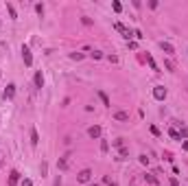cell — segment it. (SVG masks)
I'll return each mask as SVG.
<instances>
[{
	"mask_svg": "<svg viewBox=\"0 0 188 186\" xmlns=\"http://www.w3.org/2000/svg\"><path fill=\"white\" fill-rule=\"evenodd\" d=\"M77 180H79L81 184H88V182L92 180V171H90V169H83V171L77 175Z\"/></svg>",
	"mask_w": 188,
	"mask_h": 186,
	"instance_id": "obj_4",
	"label": "cell"
},
{
	"mask_svg": "<svg viewBox=\"0 0 188 186\" xmlns=\"http://www.w3.org/2000/svg\"><path fill=\"white\" fill-rule=\"evenodd\" d=\"M133 37H138V39H142L145 35H142V31H138V29H136V31H133Z\"/></svg>",
	"mask_w": 188,
	"mask_h": 186,
	"instance_id": "obj_25",
	"label": "cell"
},
{
	"mask_svg": "<svg viewBox=\"0 0 188 186\" xmlns=\"http://www.w3.org/2000/svg\"><path fill=\"white\" fill-rule=\"evenodd\" d=\"M33 81H35V88H44V75H42V70L35 72V79Z\"/></svg>",
	"mask_w": 188,
	"mask_h": 186,
	"instance_id": "obj_7",
	"label": "cell"
},
{
	"mask_svg": "<svg viewBox=\"0 0 188 186\" xmlns=\"http://www.w3.org/2000/svg\"><path fill=\"white\" fill-rule=\"evenodd\" d=\"M107 186H118V184H116V182H109V184H107Z\"/></svg>",
	"mask_w": 188,
	"mask_h": 186,
	"instance_id": "obj_29",
	"label": "cell"
},
{
	"mask_svg": "<svg viewBox=\"0 0 188 186\" xmlns=\"http://www.w3.org/2000/svg\"><path fill=\"white\" fill-rule=\"evenodd\" d=\"M57 169H61V171L68 169V160H66V158H59V160H57Z\"/></svg>",
	"mask_w": 188,
	"mask_h": 186,
	"instance_id": "obj_13",
	"label": "cell"
},
{
	"mask_svg": "<svg viewBox=\"0 0 188 186\" xmlns=\"http://www.w3.org/2000/svg\"><path fill=\"white\" fill-rule=\"evenodd\" d=\"M101 57H103L101 51H94V53H92V59H101Z\"/></svg>",
	"mask_w": 188,
	"mask_h": 186,
	"instance_id": "obj_22",
	"label": "cell"
},
{
	"mask_svg": "<svg viewBox=\"0 0 188 186\" xmlns=\"http://www.w3.org/2000/svg\"><path fill=\"white\" fill-rule=\"evenodd\" d=\"M147 61H149V66H151V70H155V72H157V64H155V59H153L151 55H147Z\"/></svg>",
	"mask_w": 188,
	"mask_h": 186,
	"instance_id": "obj_15",
	"label": "cell"
},
{
	"mask_svg": "<svg viewBox=\"0 0 188 186\" xmlns=\"http://www.w3.org/2000/svg\"><path fill=\"white\" fill-rule=\"evenodd\" d=\"M70 59H75V61H81V59H83V55H81V53H72V55H70Z\"/></svg>",
	"mask_w": 188,
	"mask_h": 186,
	"instance_id": "obj_19",
	"label": "cell"
},
{
	"mask_svg": "<svg viewBox=\"0 0 188 186\" xmlns=\"http://www.w3.org/2000/svg\"><path fill=\"white\" fill-rule=\"evenodd\" d=\"M145 180H147V184H151V186H157V177H155V175L147 173V175H145Z\"/></svg>",
	"mask_w": 188,
	"mask_h": 186,
	"instance_id": "obj_12",
	"label": "cell"
},
{
	"mask_svg": "<svg viewBox=\"0 0 188 186\" xmlns=\"http://www.w3.org/2000/svg\"><path fill=\"white\" fill-rule=\"evenodd\" d=\"M13 97H15V85H13V83H9V85H7V90H5V99H9V101H11Z\"/></svg>",
	"mask_w": 188,
	"mask_h": 186,
	"instance_id": "obj_6",
	"label": "cell"
},
{
	"mask_svg": "<svg viewBox=\"0 0 188 186\" xmlns=\"http://www.w3.org/2000/svg\"><path fill=\"white\" fill-rule=\"evenodd\" d=\"M46 171H48V164H46V162H42V175H46Z\"/></svg>",
	"mask_w": 188,
	"mask_h": 186,
	"instance_id": "obj_27",
	"label": "cell"
},
{
	"mask_svg": "<svg viewBox=\"0 0 188 186\" xmlns=\"http://www.w3.org/2000/svg\"><path fill=\"white\" fill-rule=\"evenodd\" d=\"M99 99L103 101V105H105V107H109V105H112V103H109V97L105 94V92H99Z\"/></svg>",
	"mask_w": 188,
	"mask_h": 186,
	"instance_id": "obj_14",
	"label": "cell"
},
{
	"mask_svg": "<svg viewBox=\"0 0 188 186\" xmlns=\"http://www.w3.org/2000/svg\"><path fill=\"white\" fill-rule=\"evenodd\" d=\"M20 186H33V182H31V180H22Z\"/></svg>",
	"mask_w": 188,
	"mask_h": 186,
	"instance_id": "obj_26",
	"label": "cell"
},
{
	"mask_svg": "<svg viewBox=\"0 0 188 186\" xmlns=\"http://www.w3.org/2000/svg\"><path fill=\"white\" fill-rule=\"evenodd\" d=\"M88 186H99V184H88Z\"/></svg>",
	"mask_w": 188,
	"mask_h": 186,
	"instance_id": "obj_30",
	"label": "cell"
},
{
	"mask_svg": "<svg viewBox=\"0 0 188 186\" xmlns=\"http://www.w3.org/2000/svg\"><path fill=\"white\" fill-rule=\"evenodd\" d=\"M160 46H162V51L166 53V55H173V53H175V48H173V44H169V42H162Z\"/></svg>",
	"mask_w": 188,
	"mask_h": 186,
	"instance_id": "obj_8",
	"label": "cell"
},
{
	"mask_svg": "<svg viewBox=\"0 0 188 186\" xmlns=\"http://www.w3.org/2000/svg\"><path fill=\"white\" fill-rule=\"evenodd\" d=\"M22 59H24V66H33V55L29 46H22Z\"/></svg>",
	"mask_w": 188,
	"mask_h": 186,
	"instance_id": "obj_1",
	"label": "cell"
},
{
	"mask_svg": "<svg viewBox=\"0 0 188 186\" xmlns=\"http://www.w3.org/2000/svg\"><path fill=\"white\" fill-rule=\"evenodd\" d=\"M164 66H166V70H171V72H173V70H175V66H173V64H171V61H164Z\"/></svg>",
	"mask_w": 188,
	"mask_h": 186,
	"instance_id": "obj_24",
	"label": "cell"
},
{
	"mask_svg": "<svg viewBox=\"0 0 188 186\" xmlns=\"http://www.w3.org/2000/svg\"><path fill=\"white\" fill-rule=\"evenodd\" d=\"M107 149H109V145H107V140H101V151H103V153H105V151H107Z\"/></svg>",
	"mask_w": 188,
	"mask_h": 186,
	"instance_id": "obj_21",
	"label": "cell"
},
{
	"mask_svg": "<svg viewBox=\"0 0 188 186\" xmlns=\"http://www.w3.org/2000/svg\"><path fill=\"white\" fill-rule=\"evenodd\" d=\"M114 118H116V121H121V123H125V121H129V114H127V112H116V114H114Z\"/></svg>",
	"mask_w": 188,
	"mask_h": 186,
	"instance_id": "obj_9",
	"label": "cell"
},
{
	"mask_svg": "<svg viewBox=\"0 0 188 186\" xmlns=\"http://www.w3.org/2000/svg\"><path fill=\"white\" fill-rule=\"evenodd\" d=\"M88 134H90V138H101V127L99 125H92L88 129Z\"/></svg>",
	"mask_w": 188,
	"mask_h": 186,
	"instance_id": "obj_5",
	"label": "cell"
},
{
	"mask_svg": "<svg viewBox=\"0 0 188 186\" xmlns=\"http://www.w3.org/2000/svg\"><path fill=\"white\" fill-rule=\"evenodd\" d=\"M31 145L37 147L39 145V136H37V129H31Z\"/></svg>",
	"mask_w": 188,
	"mask_h": 186,
	"instance_id": "obj_10",
	"label": "cell"
},
{
	"mask_svg": "<svg viewBox=\"0 0 188 186\" xmlns=\"http://www.w3.org/2000/svg\"><path fill=\"white\" fill-rule=\"evenodd\" d=\"M114 29L118 31V33H123V35H125L127 39H129V37H133V31H129V29H127L125 24H121V22H116V24H114Z\"/></svg>",
	"mask_w": 188,
	"mask_h": 186,
	"instance_id": "obj_3",
	"label": "cell"
},
{
	"mask_svg": "<svg viewBox=\"0 0 188 186\" xmlns=\"http://www.w3.org/2000/svg\"><path fill=\"white\" fill-rule=\"evenodd\" d=\"M171 186H179V182H177V177H171Z\"/></svg>",
	"mask_w": 188,
	"mask_h": 186,
	"instance_id": "obj_28",
	"label": "cell"
},
{
	"mask_svg": "<svg viewBox=\"0 0 188 186\" xmlns=\"http://www.w3.org/2000/svg\"><path fill=\"white\" fill-rule=\"evenodd\" d=\"M138 160H140V164H149V158H147V155H140Z\"/></svg>",
	"mask_w": 188,
	"mask_h": 186,
	"instance_id": "obj_23",
	"label": "cell"
},
{
	"mask_svg": "<svg viewBox=\"0 0 188 186\" xmlns=\"http://www.w3.org/2000/svg\"><path fill=\"white\" fill-rule=\"evenodd\" d=\"M153 97L157 101H164V99H166V88H164V85H155L153 88Z\"/></svg>",
	"mask_w": 188,
	"mask_h": 186,
	"instance_id": "obj_2",
	"label": "cell"
},
{
	"mask_svg": "<svg viewBox=\"0 0 188 186\" xmlns=\"http://www.w3.org/2000/svg\"><path fill=\"white\" fill-rule=\"evenodd\" d=\"M112 7H114V11H116V13H121V11H123V5L118 2V0H114V2H112Z\"/></svg>",
	"mask_w": 188,
	"mask_h": 186,
	"instance_id": "obj_17",
	"label": "cell"
},
{
	"mask_svg": "<svg viewBox=\"0 0 188 186\" xmlns=\"http://www.w3.org/2000/svg\"><path fill=\"white\" fill-rule=\"evenodd\" d=\"M9 182H11V186H15V184L20 182V173H18V171H11V175H9Z\"/></svg>",
	"mask_w": 188,
	"mask_h": 186,
	"instance_id": "obj_11",
	"label": "cell"
},
{
	"mask_svg": "<svg viewBox=\"0 0 188 186\" xmlns=\"http://www.w3.org/2000/svg\"><path fill=\"white\" fill-rule=\"evenodd\" d=\"M7 11H9V15H11V20H15V18H18V13H15V9H13L11 5H7Z\"/></svg>",
	"mask_w": 188,
	"mask_h": 186,
	"instance_id": "obj_18",
	"label": "cell"
},
{
	"mask_svg": "<svg viewBox=\"0 0 188 186\" xmlns=\"http://www.w3.org/2000/svg\"><path fill=\"white\" fill-rule=\"evenodd\" d=\"M35 11L42 15V13H44V5H42V2H37V5H35Z\"/></svg>",
	"mask_w": 188,
	"mask_h": 186,
	"instance_id": "obj_20",
	"label": "cell"
},
{
	"mask_svg": "<svg viewBox=\"0 0 188 186\" xmlns=\"http://www.w3.org/2000/svg\"><path fill=\"white\" fill-rule=\"evenodd\" d=\"M169 136H171V138H173V140H179V138H182V136H179V131H177V129H169Z\"/></svg>",
	"mask_w": 188,
	"mask_h": 186,
	"instance_id": "obj_16",
	"label": "cell"
}]
</instances>
